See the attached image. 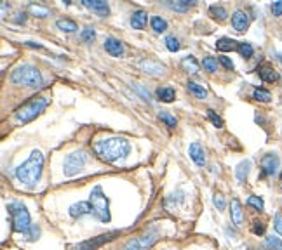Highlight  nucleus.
<instances>
[{
    "mask_svg": "<svg viewBox=\"0 0 282 250\" xmlns=\"http://www.w3.org/2000/svg\"><path fill=\"white\" fill-rule=\"evenodd\" d=\"M87 164V155L86 151H74L70 153L63 162V174L66 177H74L75 174H79Z\"/></svg>",
    "mask_w": 282,
    "mask_h": 250,
    "instance_id": "0eeeda50",
    "label": "nucleus"
},
{
    "mask_svg": "<svg viewBox=\"0 0 282 250\" xmlns=\"http://www.w3.org/2000/svg\"><path fill=\"white\" fill-rule=\"evenodd\" d=\"M138 66L141 71H145V73H148V75H164L166 73V66L159 61H154V59H150V58L141 59V61L138 63Z\"/></svg>",
    "mask_w": 282,
    "mask_h": 250,
    "instance_id": "9b49d317",
    "label": "nucleus"
},
{
    "mask_svg": "<svg viewBox=\"0 0 282 250\" xmlns=\"http://www.w3.org/2000/svg\"><path fill=\"white\" fill-rule=\"evenodd\" d=\"M237 51H239V54H241L242 58H246V59H249L251 56L254 54V49H253V45H251L249 42H239Z\"/></svg>",
    "mask_w": 282,
    "mask_h": 250,
    "instance_id": "cd10ccee",
    "label": "nucleus"
},
{
    "mask_svg": "<svg viewBox=\"0 0 282 250\" xmlns=\"http://www.w3.org/2000/svg\"><path fill=\"white\" fill-rule=\"evenodd\" d=\"M157 238H159L157 229H150V231H147L145 234H141V236L129 240L127 243H125L124 250H145V248L152 247V245L157 241Z\"/></svg>",
    "mask_w": 282,
    "mask_h": 250,
    "instance_id": "1a4fd4ad",
    "label": "nucleus"
},
{
    "mask_svg": "<svg viewBox=\"0 0 282 250\" xmlns=\"http://www.w3.org/2000/svg\"><path fill=\"white\" fill-rule=\"evenodd\" d=\"M260 78L263 82H277V78H279V75L273 71V68H270V66H261L260 68Z\"/></svg>",
    "mask_w": 282,
    "mask_h": 250,
    "instance_id": "393cba45",
    "label": "nucleus"
},
{
    "mask_svg": "<svg viewBox=\"0 0 282 250\" xmlns=\"http://www.w3.org/2000/svg\"><path fill=\"white\" fill-rule=\"evenodd\" d=\"M49 104V97L45 96H35L28 101V103L21 104L20 108L14 111V122L16 123H28L32 122L33 118L44 113V109L47 108Z\"/></svg>",
    "mask_w": 282,
    "mask_h": 250,
    "instance_id": "7ed1b4c3",
    "label": "nucleus"
},
{
    "mask_svg": "<svg viewBox=\"0 0 282 250\" xmlns=\"http://www.w3.org/2000/svg\"><path fill=\"white\" fill-rule=\"evenodd\" d=\"M132 87H134V89L138 90V92L141 94V96L145 97V99H147V101H150V92H148V90H145V87L141 85V83H134V85H132Z\"/></svg>",
    "mask_w": 282,
    "mask_h": 250,
    "instance_id": "c03bdc74",
    "label": "nucleus"
},
{
    "mask_svg": "<svg viewBox=\"0 0 282 250\" xmlns=\"http://www.w3.org/2000/svg\"><path fill=\"white\" fill-rule=\"evenodd\" d=\"M280 181H282V177H280Z\"/></svg>",
    "mask_w": 282,
    "mask_h": 250,
    "instance_id": "8fccbe9b",
    "label": "nucleus"
},
{
    "mask_svg": "<svg viewBox=\"0 0 282 250\" xmlns=\"http://www.w3.org/2000/svg\"><path fill=\"white\" fill-rule=\"evenodd\" d=\"M202 66H204L209 73H216V71H218V61H216L215 58H211V56H205V58L202 59Z\"/></svg>",
    "mask_w": 282,
    "mask_h": 250,
    "instance_id": "c756f323",
    "label": "nucleus"
},
{
    "mask_svg": "<svg viewBox=\"0 0 282 250\" xmlns=\"http://www.w3.org/2000/svg\"><path fill=\"white\" fill-rule=\"evenodd\" d=\"M280 165V158L275 153H266L261 158V176H273Z\"/></svg>",
    "mask_w": 282,
    "mask_h": 250,
    "instance_id": "9d476101",
    "label": "nucleus"
},
{
    "mask_svg": "<svg viewBox=\"0 0 282 250\" xmlns=\"http://www.w3.org/2000/svg\"><path fill=\"white\" fill-rule=\"evenodd\" d=\"M253 233L254 234H263V233H265V224H261V222H254Z\"/></svg>",
    "mask_w": 282,
    "mask_h": 250,
    "instance_id": "49530a36",
    "label": "nucleus"
},
{
    "mask_svg": "<svg viewBox=\"0 0 282 250\" xmlns=\"http://www.w3.org/2000/svg\"><path fill=\"white\" fill-rule=\"evenodd\" d=\"M56 26H58L59 30H63V32H66V33H74L79 30L77 23L72 21V20H66V18H61V20L56 21Z\"/></svg>",
    "mask_w": 282,
    "mask_h": 250,
    "instance_id": "a878e982",
    "label": "nucleus"
},
{
    "mask_svg": "<svg viewBox=\"0 0 282 250\" xmlns=\"http://www.w3.org/2000/svg\"><path fill=\"white\" fill-rule=\"evenodd\" d=\"M147 21H148V14L145 13V11H134L131 16V26L134 30H143L145 26H147Z\"/></svg>",
    "mask_w": 282,
    "mask_h": 250,
    "instance_id": "6ab92c4d",
    "label": "nucleus"
},
{
    "mask_svg": "<svg viewBox=\"0 0 282 250\" xmlns=\"http://www.w3.org/2000/svg\"><path fill=\"white\" fill-rule=\"evenodd\" d=\"M39 236H40V228L37 224H33L32 229L25 234V240L26 241H35V240H39Z\"/></svg>",
    "mask_w": 282,
    "mask_h": 250,
    "instance_id": "e433bc0d",
    "label": "nucleus"
},
{
    "mask_svg": "<svg viewBox=\"0 0 282 250\" xmlns=\"http://www.w3.org/2000/svg\"><path fill=\"white\" fill-rule=\"evenodd\" d=\"M159 118H161L162 122L167 125V127H176V123H178V120L174 118L173 115H169L167 111H161V113H159Z\"/></svg>",
    "mask_w": 282,
    "mask_h": 250,
    "instance_id": "c9c22d12",
    "label": "nucleus"
},
{
    "mask_svg": "<svg viewBox=\"0 0 282 250\" xmlns=\"http://www.w3.org/2000/svg\"><path fill=\"white\" fill-rule=\"evenodd\" d=\"M270 9H272V14H273V16H277V18L282 16V0H279V2H273Z\"/></svg>",
    "mask_w": 282,
    "mask_h": 250,
    "instance_id": "37998d69",
    "label": "nucleus"
},
{
    "mask_svg": "<svg viewBox=\"0 0 282 250\" xmlns=\"http://www.w3.org/2000/svg\"><path fill=\"white\" fill-rule=\"evenodd\" d=\"M186 85H188V90H190V92H192L195 97H199V99H205V97H207V90H205L202 85H199V83L188 82Z\"/></svg>",
    "mask_w": 282,
    "mask_h": 250,
    "instance_id": "bb28decb",
    "label": "nucleus"
},
{
    "mask_svg": "<svg viewBox=\"0 0 282 250\" xmlns=\"http://www.w3.org/2000/svg\"><path fill=\"white\" fill-rule=\"evenodd\" d=\"M195 0H167V2H164V6L169 7L171 11H178V13H186L188 9H192L193 6H195Z\"/></svg>",
    "mask_w": 282,
    "mask_h": 250,
    "instance_id": "a211bd4d",
    "label": "nucleus"
},
{
    "mask_svg": "<svg viewBox=\"0 0 282 250\" xmlns=\"http://www.w3.org/2000/svg\"><path fill=\"white\" fill-rule=\"evenodd\" d=\"M273 228H275L277 234L282 236V214H275V217H273Z\"/></svg>",
    "mask_w": 282,
    "mask_h": 250,
    "instance_id": "79ce46f5",
    "label": "nucleus"
},
{
    "mask_svg": "<svg viewBox=\"0 0 282 250\" xmlns=\"http://www.w3.org/2000/svg\"><path fill=\"white\" fill-rule=\"evenodd\" d=\"M89 203H91V208H93V215L98 221L105 222V224H108V222L112 221L110 200L106 198L101 184H96V186L93 188V191H91V195H89Z\"/></svg>",
    "mask_w": 282,
    "mask_h": 250,
    "instance_id": "39448f33",
    "label": "nucleus"
},
{
    "mask_svg": "<svg viewBox=\"0 0 282 250\" xmlns=\"http://www.w3.org/2000/svg\"><path fill=\"white\" fill-rule=\"evenodd\" d=\"M188 155L199 167L205 165V153H204V148L200 146V143H192L188 148Z\"/></svg>",
    "mask_w": 282,
    "mask_h": 250,
    "instance_id": "f3484780",
    "label": "nucleus"
},
{
    "mask_svg": "<svg viewBox=\"0 0 282 250\" xmlns=\"http://www.w3.org/2000/svg\"><path fill=\"white\" fill-rule=\"evenodd\" d=\"M44 172V155L39 150H33L30 158L16 169V179L26 186H35Z\"/></svg>",
    "mask_w": 282,
    "mask_h": 250,
    "instance_id": "f03ea898",
    "label": "nucleus"
},
{
    "mask_svg": "<svg viewBox=\"0 0 282 250\" xmlns=\"http://www.w3.org/2000/svg\"><path fill=\"white\" fill-rule=\"evenodd\" d=\"M150 23H152V28H154L157 33H162L167 30V23H166V20H162L161 16H154L150 20Z\"/></svg>",
    "mask_w": 282,
    "mask_h": 250,
    "instance_id": "c85d7f7f",
    "label": "nucleus"
},
{
    "mask_svg": "<svg viewBox=\"0 0 282 250\" xmlns=\"http://www.w3.org/2000/svg\"><path fill=\"white\" fill-rule=\"evenodd\" d=\"M279 59H280V63H282V56H279Z\"/></svg>",
    "mask_w": 282,
    "mask_h": 250,
    "instance_id": "09e8293b",
    "label": "nucleus"
},
{
    "mask_svg": "<svg viewBox=\"0 0 282 250\" xmlns=\"http://www.w3.org/2000/svg\"><path fill=\"white\" fill-rule=\"evenodd\" d=\"M68 214H70V217H74V219H81L87 214H93V208H91L89 200H87V202H77V203H74V205H70Z\"/></svg>",
    "mask_w": 282,
    "mask_h": 250,
    "instance_id": "4468645a",
    "label": "nucleus"
},
{
    "mask_svg": "<svg viewBox=\"0 0 282 250\" xmlns=\"http://www.w3.org/2000/svg\"><path fill=\"white\" fill-rule=\"evenodd\" d=\"M247 205L253 207L254 210H258V212L265 210V203H263V200L260 198V196H256V195H251L249 198H247Z\"/></svg>",
    "mask_w": 282,
    "mask_h": 250,
    "instance_id": "7c9ffc66",
    "label": "nucleus"
},
{
    "mask_svg": "<svg viewBox=\"0 0 282 250\" xmlns=\"http://www.w3.org/2000/svg\"><path fill=\"white\" fill-rule=\"evenodd\" d=\"M239 47V42L232 40V39H227V37H223V39H220L216 42V49L222 52H230V51H237Z\"/></svg>",
    "mask_w": 282,
    "mask_h": 250,
    "instance_id": "4be33fe9",
    "label": "nucleus"
},
{
    "mask_svg": "<svg viewBox=\"0 0 282 250\" xmlns=\"http://www.w3.org/2000/svg\"><path fill=\"white\" fill-rule=\"evenodd\" d=\"M207 116H209V120H211L215 127H218V129H222V127H223V120L220 118L218 115H216L215 109H207Z\"/></svg>",
    "mask_w": 282,
    "mask_h": 250,
    "instance_id": "a19ab883",
    "label": "nucleus"
},
{
    "mask_svg": "<svg viewBox=\"0 0 282 250\" xmlns=\"http://www.w3.org/2000/svg\"><path fill=\"white\" fill-rule=\"evenodd\" d=\"M230 219H232V224L237 226V228L242 226V222H244V210H242L241 202H239L237 198H234L230 203Z\"/></svg>",
    "mask_w": 282,
    "mask_h": 250,
    "instance_id": "2eb2a0df",
    "label": "nucleus"
},
{
    "mask_svg": "<svg viewBox=\"0 0 282 250\" xmlns=\"http://www.w3.org/2000/svg\"><path fill=\"white\" fill-rule=\"evenodd\" d=\"M105 51L113 58H122L124 56V45L115 37H106L105 39Z\"/></svg>",
    "mask_w": 282,
    "mask_h": 250,
    "instance_id": "ddd939ff",
    "label": "nucleus"
},
{
    "mask_svg": "<svg viewBox=\"0 0 282 250\" xmlns=\"http://www.w3.org/2000/svg\"><path fill=\"white\" fill-rule=\"evenodd\" d=\"M166 47L169 49L171 52H178L180 51V40L173 35H167L166 37Z\"/></svg>",
    "mask_w": 282,
    "mask_h": 250,
    "instance_id": "f704fd0d",
    "label": "nucleus"
},
{
    "mask_svg": "<svg viewBox=\"0 0 282 250\" xmlns=\"http://www.w3.org/2000/svg\"><path fill=\"white\" fill-rule=\"evenodd\" d=\"M120 236V231L115 229V231H110V233H103L100 236H94L91 238V240H86V241H81V243L74 245L70 250H94L98 247H101L103 243H106V241L113 240V238Z\"/></svg>",
    "mask_w": 282,
    "mask_h": 250,
    "instance_id": "6e6552de",
    "label": "nucleus"
},
{
    "mask_svg": "<svg viewBox=\"0 0 282 250\" xmlns=\"http://www.w3.org/2000/svg\"><path fill=\"white\" fill-rule=\"evenodd\" d=\"M82 4L87 7V9H91L93 13H96L98 16L105 18L110 14V6L105 2V0H82Z\"/></svg>",
    "mask_w": 282,
    "mask_h": 250,
    "instance_id": "f8f14e48",
    "label": "nucleus"
},
{
    "mask_svg": "<svg viewBox=\"0 0 282 250\" xmlns=\"http://www.w3.org/2000/svg\"><path fill=\"white\" fill-rule=\"evenodd\" d=\"M251 167H253L251 160H242L241 164L237 165V169H235V177H237L239 183H244V181L247 179V176H249V172H251Z\"/></svg>",
    "mask_w": 282,
    "mask_h": 250,
    "instance_id": "aec40b11",
    "label": "nucleus"
},
{
    "mask_svg": "<svg viewBox=\"0 0 282 250\" xmlns=\"http://www.w3.org/2000/svg\"><path fill=\"white\" fill-rule=\"evenodd\" d=\"M81 39L84 42H93L94 39H96V32H94V28H91V26L84 28L82 33H81Z\"/></svg>",
    "mask_w": 282,
    "mask_h": 250,
    "instance_id": "4c0bfd02",
    "label": "nucleus"
},
{
    "mask_svg": "<svg viewBox=\"0 0 282 250\" xmlns=\"http://www.w3.org/2000/svg\"><path fill=\"white\" fill-rule=\"evenodd\" d=\"M213 205H215L216 208H218L220 212L225 210V207H227V202H225L223 195H220V193H216V195L213 196Z\"/></svg>",
    "mask_w": 282,
    "mask_h": 250,
    "instance_id": "58836bf2",
    "label": "nucleus"
},
{
    "mask_svg": "<svg viewBox=\"0 0 282 250\" xmlns=\"http://www.w3.org/2000/svg\"><path fill=\"white\" fill-rule=\"evenodd\" d=\"M11 82L14 85H23V87H40L44 80H42L40 71L33 64H20L11 73Z\"/></svg>",
    "mask_w": 282,
    "mask_h": 250,
    "instance_id": "423d86ee",
    "label": "nucleus"
},
{
    "mask_svg": "<svg viewBox=\"0 0 282 250\" xmlns=\"http://www.w3.org/2000/svg\"><path fill=\"white\" fill-rule=\"evenodd\" d=\"M30 13H32V14H37V16H39V18H45V16H49V11L45 9V7L35 6V4H32V6H30Z\"/></svg>",
    "mask_w": 282,
    "mask_h": 250,
    "instance_id": "ea45409f",
    "label": "nucleus"
},
{
    "mask_svg": "<svg viewBox=\"0 0 282 250\" xmlns=\"http://www.w3.org/2000/svg\"><path fill=\"white\" fill-rule=\"evenodd\" d=\"M185 200V193L183 191H176V193H173V195H169L166 198V207H169V208H176V207H180V203Z\"/></svg>",
    "mask_w": 282,
    "mask_h": 250,
    "instance_id": "b1692460",
    "label": "nucleus"
},
{
    "mask_svg": "<svg viewBox=\"0 0 282 250\" xmlns=\"http://www.w3.org/2000/svg\"><path fill=\"white\" fill-rule=\"evenodd\" d=\"M232 26H234V30H237V32H246L247 26H249V18H247V14L244 13V11H235V13L232 14Z\"/></svg>",
    "mask_w": 282,
    "mask_h": 250,
    "instance_id": "dca6fc26",
    "label": "nucleus"
},
{
    "mask_svg": "<svg viewBox=\"0 0 282 250\" xmlns=\"http://www.w3.org/2000/svg\"><path fill=\"white\" fill-rule=\"evenodd\" d=\"M157 96L164 103H171V101H174V97H176V92H174L173 87H159Z\"/></svg>",
    "mask_w": 282,
    "mask_h": 250,
    "instance_id": "5701e85b",
    "label": "nucleus"
},
{
    "mask_svg": "<svg viewBox=\"0 0 282 250\" xmlns=\"http://www.w3.org/2000/svg\"><path fill=\"white\" fill-rule=\"evenodd\" d=\"M26 45H28V47H37V49H42V45H40V44H35V42H26Z\"/></svg>",
    "mask_w": 282,
    "mask_h": 250,
    "instance_id": "de8ad7c7",
    "label": "nucleus"
},
{
    "mask_svg": "<svg viewBox=\"0 0 282 250\" xmlns=\"http://www.w3.org/2000/svg\"><path fill=\"white\" fill-rule=\"evenodd\" d=\"M220 63H222L223 66L227 68V70H234V63H232L230 59L227 58V56H222V58H220Z\"/></svg>",
    "mask_w": 282,
    "mask_h": 250,
    "instance_id": "a18cd8bd",
    "label": "nucleus"
},
{
    "mask_svg": "<svg viewBox=\"0 0 282 250\" xmlns=\"http://www.w3.org/2000/svg\"><path fill=\"white\" fill-rule=\"evenodd\" d=\"M181 68L186 71V73H192V75L199 73V63L195 61L193 56H186V58H183L181 59Z\"/></svg>",
    "mask_w": 282,
    "mask_h": 250,
    "instance_id": "412c9836",
    "label": "nucleus"
},
{
    "mask_svg": "<svg viewBox=\"0 0 282 250\" xmlns=\"http://www.w3.org/2000/svg\"><path fill=\"white\" fill-rule=\"evenodd\" d=\"M265 247L266 250H282V240L277 236H266Z\"/></svg>",
    "mask_w": 282,
    "mask_h": 250,
    "instance_id": "2f4dec72",
    "label": "nucleus"
},
{
    "mask_svg": "<svg viewBox=\"0 0 282 250\" xmlns=\"http://www.w3.org/2000/svg\"><path fill=\"white\" fill-rule=\"evenodd\" d=\"M94 151L103 162L115 164L127 158V155L131 153V145L125 138H108L94 143Z\"/></svg>",
    "mask_w": 282,
    "mask_h": 250,
    "instance_id": "f257e3e1",
    "label": "nucleus"
},
{
    "mask_svg": "<svg viewBox=\"0 0 282 250\" xmlns=\"http://www.w3.org/2000/svg\"><path fill=\"white\" fill-rule=\"evenodd\" d=\"M209 13L213 14V16L216 18V20H220V21H225L227 20V9H225V7H222V6H211L209 7Z\"/></svg>",
    "mask_w": 282,
    "mask_h": 250,
    "instance_id": "473e14b6",
    "label": "nucleus"
},
{
    "mask_svg": "<svg viewBox=\"0 0 282 250\" xmlns=\"http://www.w3.org/2000/svg\"><path fill=\"white\" fill-rule=\"evenodd\" d=\"M7 212H9V215H11L13 231L14 233H21L23 236H25L33 226L26 205L21 202H11V203H7Z\"/></svg>",
    "mask_w": 282,
    "mask_h": 250,
    "instance_id": "20e7f679",
    "label": "nucleus"
},
{
    "mask_svg": "<svg viewBox=\"0 0 282 250\" xmlns=\"http://www.w3.org/2000/svg\"><path fill=\"white\" fill-rule=\"evenodd\" d=\"M253 97L256 101H263V103H268L270 99H272V94L268 92V90H265V89H256L253 92Z\"/></svg>",
    "mask_w": 282,
    "mask_h": 250,
    "instance_id": "72a5a7b5",
    "label": "nucleus"
}]
</instances>
